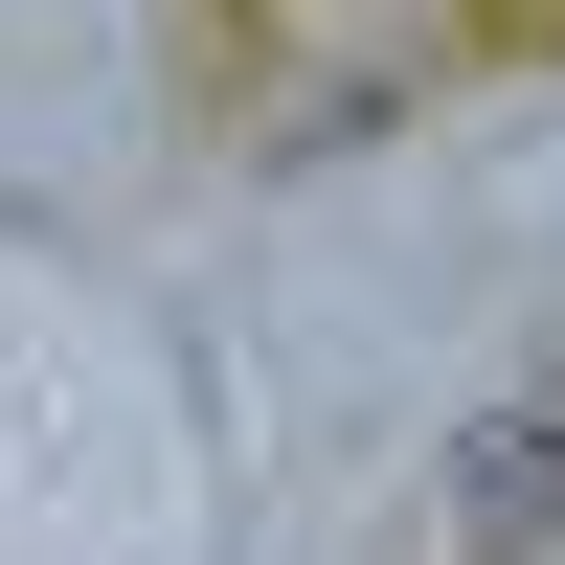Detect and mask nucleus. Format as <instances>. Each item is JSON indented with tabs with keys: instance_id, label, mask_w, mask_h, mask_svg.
<instances>
[{
	"instance_id": "nucleus-1",
	"label": "nucleus",
	"mask_w": 565,
	"mask_h": 565,
	"mask_svg": "<svg viewBox=\"0 0 565 565\" xmlns=\"http://www.w3.org/2000/svg\"><path fill=\"white\" fill-rule=\"evenodd\" d=\"M452 543H476V565H543V543H565V385L452 430Z\"/></svg>"
}]
</instances>
